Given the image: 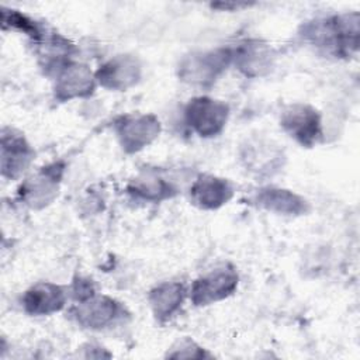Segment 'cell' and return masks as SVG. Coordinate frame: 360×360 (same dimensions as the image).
Listing matches in <instances>:
<instances>
[{"label":"cell","mask_w":360,"mask_h":360,"mask_svg":"<svg viewBox=\"0 0 360 360\" xmlns=\"http://www.w3.org/2000/svg\"><path fill=\"white\" fill-rule=\"evenodd\" d=\"M228 104L207 96L191 98L184 108L186 124L201 138L219 135L228 122Z\"/></svg>","instance_id":"3"},{"label":"cell","mask_w":360,"mask_h":360,"mask_svg":"<svg viewBox=\"0 0 360 360\" xmlns=\"http://www.w3.org/2000/svg\"><path fill=\"white\" fill-rule=\"evenodd\" d=\"M253 201L257 207L278 215L298 217L305 215L309 211V204L304 197L291 190L280 187L260 188Z\"/></svg>","instance_id":"15"},{"label":"cell","mask_w":360,"mask_h":360,"mask_svg":"<svg viewBox=\"0 0 360 360\" xmlns=\"http://www.w3.org/2000/svg\"><path fill=\"white\" fill-rule=\"evenodd\" d=\"M160 129V122L153 114H129L115 122L118 142L127 153H136L150 145Z\"/></svg>","instance_id":"6"},{"label":"cell","mask_w":360,"mask_h":360,"mask_svg":"<svg viewBox=\"0 0 360 360\" xmlns=\"http://www.w3.org/2000/svg\"><path fill=\"white\" fill-rule=\"evenodd\" d=\"M94 73L82 63L62 60L56 63L55 97L60 101H69L90 96L96 87Z\"/></svg>","instance_id":"7"},{"label":"cell","mask_w":360,"mask_h":360,"mask_svg":"<svg viewBox=\"0 0 360 360\" xmlns=\"http://www.w3.org/2000/svg\"><path fill=\"white\" fill-rule=\"evenodd\" d=\"M34 149L22 134L11 129H1V176L8 180L18 179L31 165Z\"/></svg>","instance_id":"10"},{"label":"cell","mask_w":360,"mask_h":360,"mask_svg":"<svg viewBox=\"0 0 360 360\" xmlns=\"http://www.w3.org/2000/svg\"><path fill=\"white\" fill-rule=\"evenodd\" d=\"M186 294V287L179 281H167L156 285L148 297L153 316L159 322L170 319L180 309Z\"/></svg>","instance_id":"16"},{"label":"cell","mask_w":360,"mask_h":360,"mask_svg":"<svg viewBox=\"0 0 360 360\" xmlns=\"http://www.w3.org/2000/svg\"><path fill=\"white\" fill-rule=\"evenodd\" d=\"M73 294H75V298L77 301H83V300H87L90 298L91 295L96 294L94 291V287L91 284V281L89 280H77L75 281V285H73Z\"/></svg>","instance_id":"20"},{"label":"cell","mask_w":360,"mask_h":360,"mask_svg":"<svg viewBox=\"0 0 360 360\" xmlns=\"http://www.w3.org/2000/svg\"><path fill=\"white\" fill-rule=\"evenodd\" d=\"M174 352L167 353L169 357H180V359H195V357H207L208 354L198 346L195 345L193 340L184 339L181 342L177 343L176 347H173Z\"/></svg>","instance_id":"19"},{"label":"cell","mask_w":360,"mask_h":360,"mask_svg":"<svg viewBox=\"0 0 360 360\" xmlns=\"http://www.w3.org/2000/svg\"><path fill=\"white\" fill-rule=\"evenodd\" d=\"M128 193L135 198H142L146 201H162L165 198H170L174 193V188L170 183H166L159 177H141L129 184Z\"/></svg>","instance_id":"17"},{"label":"cell","mask_w":360,"mask_h":360,"mask_svg":"<svg viewBox=\"0 0 360 360\" xmlns=\"http://www.w3.org/2000/svg\"><path fill=\"white\" fill-rule=\"evenodd\" d=\"M238 273L231 264L219 266L193 283L190 300L197 307L215 304L232 295L238 287Z\"/></svg>","instance_id":"5"},{"label":"cell","mask_w":360,"mask_h":360,"mask_svg":"<svg viewBox=\"0 0 360 360\" xmlns=\"http://www.w3.org/2000/svg\"><path fill=\"white\" fill-rule=\"evenodd\" d=\"M232 63L231 48H217L204 52H193L184 56L179 65V77L195 87H210Z\"/></svg>","instance_id":"2"},{"label":"cell","mask_w":360,"mask_h":360,"mask_svg":"<svg viewBox=\"0 0 360 360\" xmlns=\"http://www.w3.org/2000/svg\"><path fill=\"white\" fill-rule=\"evenodd\" d=\"M62 172L63 166L60 163L42 167L37 174L22 183L20 188L21 201L35 210L48 205L58 195Z\"/></svg>","instance_id":"9"},{"label":"cell","mask_w":360,"mask_h":360,"mask_svg":"<svg viewBox=\"0 0 360 360\" xmlns=\"http://www.w3.org/2000/svg\"><path fill=\"white\" fill-rule=\"evenodd\" d=\"M124 309L120 302L107 295H91L87 300L79 301L73 308V316L77 323L87 329H104L111 326L121 315Z\"/></svg>","instance_id":"11"},{"label":"cell","mask_w":360,"mask_h":360,"mask_svg":"<svg viewBox=\"0 0 360 360\" xmlns=\"http://www.w3.org/2000/svg\"><path fill=\"white\" fill-rule=\"evenodd\" d=\"M280 127L302 148H312L322 138L321 115L309 104L294 103L287 105L280 115Z\"/></svg>","instance_id":"4"},{"label":"cell","mask_w":360,"mask_h":360,"mask_svg":"<svg viewBox=\"0 0 360 360\" xmlns=\"http://www.w3.org/2000/svg\"><path fill=\"white\" fill-rule=\"evenodd\" d=\"M68 295L62 285L44 281L30 287L22 295V308L32 316H44L59 312L66 304Z\"/></svg>","instance_id":"13"},{"label":"cell","mask_w":360,"mask_h":360,"mask_svg":"<svg viewBox=\"0 0 360 360\" xmlns=\"http://www.w3.org/2000/svg\"><path fill=\"white\" fill-rule=\"evenodd\" d=\"M301 37L336 58H349L359 48V14H339L308 21L302 25Z\"/></svg>","instance_id":"1"},{"label":"cell","mask_w":360,"mask_h":360,"mask_svg":"<svg viewBox=\"0 0 360 360\" xmlns=\"http://www.w3.org/2000/svg\"><path fill=\"white\" fill-rule=\"evenodd\" d=\"M233 195L232 184L214 174H201L190 188V197L194 205L201 210H217L226 204Z\"/></svg>","instance_id":"14"},{"label":"cell","mask_w":360,"mask_h":360,"mask_svg":"<svg viewBox=\"0 0 360 360\" xmlns=\"http://www.w3.org/2000/svg\"><path fill=\"white\" fill-rule=\"evenodd\" d=\"M232 49V63L249 77L266 75L274 60L271 46L259 39H248Z\"/></svg>","instance_id":"12"},{"label":"cell","mask_w":360,"mask_h":360,"mask_svg":"<svg viewBox=\"0 0 360 360\" xmlns=\"http://www.w3.org/2000/svg\"><path fill=\"white\" fill-rule=\"evenodd\" d=\"M141 63L136 56L122 53L115 55L103 63L96 72V82L108 90L125 91L135 86L141 79Z\"/></svg>","instance_id":"8"},{"label":"cell","mask_w":360,"mask_h":360,"mask_svg":"<svg viewBox=\"0 0 360 360\" xmlns=\"http://www.w3.org/2000/svg\"><path fill=\"white\" fill-rule=\"evenodd\" d=\"M1 25L4 30H15L28 35L35 42H42L44 31L42 28L25 14H21L17 10H7L1 7Z\"/></svg>","instance_id":"18"}]
</instances>
